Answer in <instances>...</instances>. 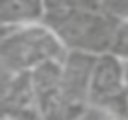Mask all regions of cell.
Returning a JSON list of instances; mask_svg holds the SVG:
<instances>
[]
</instances>
